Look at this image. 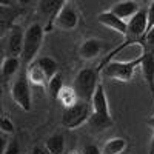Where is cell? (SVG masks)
<instances>
[{
    "mask_svg": "<svg viewBox=\"0 0 154 154\" xmlns=\"http://www.w3.org/2000/svg\"><path fill=\"white\" fill-rule=\"evenodd\" d=\"M139 66H140V56L131 60H111L100 69V72L109 80L128 83L133 80Z\"/></svg>",
    "mask_w": 154,
    "mask_h": 154,
    "instance_id": "cell-3",
    "label": "cell"
},
{
    "mask_svg": "<svg viewBox=\"0 0 154 154\" xmlns=\"http://www.w3.org/2000/svg\"><path fill=\"white\" fill-rule=\"evenodd\" d=\"M6 145H8V139H6V136L0 134V154H5Z\"/></svg>",
    "mask_w": 154,
    "mask_h": 154,
    "instance_id": "cell-26",
    "label": "cell"
},
{
    "mask_svg": "<svg viewBox=\"0 0 154 154\" xmlns=\"http://www.w3.org/2000/svg\"><path fill=\"white\" fill-rule=\"evenodd\" d=\"M139 9H140V5L137 2H117V3L111 5L109 8L112 14L117 16L123 22H128L131 17H134Z\"/></svg>",
    "mask_w": 154,
    "mask_h": 154,
    "instance_id": "cell-12",
    "label": "cell"
},
{
    "mask_svg": "<svg viewBox=\"0 0 154 154\" xmlns=\"http://www.w3.org/2000/svg\"><path fill=\"white\" fill-rule=\"evenodd\" d=\"M63 3H65V0H42L38 3V9H40L42 16L48 20V28L45 31H51V23H53L59 9L63 6Z\"/></svg>",
    "mask_w": 154,
    "mask_h": 154,
    "instance_id": "cell-14",
    "label": "cell"
},
{
    "mask_svg": "<svg viewBox=\"0 0 154 154\" xmlns=\"http://www.w3.org/2000/svg\"><path fill=\"white\" fill-rule=\"evenodd\" d=\"M97 22H99L100 25H103L105 28L116 31L117 34L125 35V32H126V22L120 20L117 16H114L109 9H106V11H102L100 14L97 16Z\"/></svg>",
    "mask_w": 154,
    "mask_h": 154,
    "instance_id": "cell-11",
    "label": "cell"
},
{
    "mask_svg": "<svg viewBox=\"0 0 154 154\" xmlns=\"http://www.w3.org/2000/svg\"><path fill=\"white\" fill-rule=\"evenodd\" d=\"M34 62L38 65V68L43 71V74H45V77H46L48 80H51L59 72V63H57V60L54 57H51V56L37 57Z\"/></svg>",
    "mask_w": 154,
    "mask_h": 154,
    "instance_id": "cell-18",
    "label": "cell"
},
{
    "mask_svg": "<svg viewBox=\"0 0 154 154\" xmlns=\"http://www.w3.org/2000/svg\"><path fill=\"white\" fill-rule=\"evenodd\" d=\"M91 108L93 114L89 117V125L97 131H105L108 128L112 126V116H111V108H109V102H108V94L103 83H97L96 91L91 97Z\"/></svg>",
    "mask_w": 154,
    "mask_h": 154,
    "instance_id": "cell-1",
    "label": "cell"
},
{
    "mask_svg": "<svg viewBox=\"0 0 154 154\" xmlns=\"http://www.w3.org/2000/svg\"><path fill=\"white\" fill-rule=\"evenodd\" d=\"M8 6H11V3H8V2H0V16H2L3 12L6 11Z\"/></svg>",
    "mask_w": 154,
    "mask_h": 154,
    "instance_id": "cell-29",
    "label": "cell"
},
{
    "mask_svg": "<svg viewBox=\"0 0 154 154\" xmlns=\"http://www.w3.org/2000/svg\"><path fill=\"white\" fill-rule=\"evenodd\" d=\"M23 38H25V31L20 26H12L8 31V35H6V56L20 57L22 49H23Z\"/></svg>",
    "mask_w": 154,
    "mask_h": 154,
    "instance_id": "cell-10",
    "label": "cell"
},
{
    "mask_svg": "<svg viewBox=\"0 0 154 154\" xmlns=\"http://www.w3.org/2000/svg\"><path fill=\"white\" fill-rule=\"evenodd\" d=\"M11 97L25 111H31L32 108V93H31V85L26 79L25 72L17 77L11 85Z\"/></svg>",
    "mask_w": 154,
    "mask_h": 154,
    "instance_id": "cell-7",
    "label": "cell"
},
{
    "mask_svg": "<svg viewBox=\"0 0 154 154\" xmlns=\"http://www.w3.org/2000/svg\"><path fill=\"white\" fill-rule=\"evenodd\" d=\"M2 97H3V86L0 83V102H2Z\"/></svg>",
    "mask_w": 154,
    "mask_h": 154,
    "instance_id": "cell-32",
    "label": "cell"
},
{
    "mask_svg": "<svg viewBox=\"0 0 154 154\" xmlns=\"http://www.w3.org/2000/svg\"><path fill=\"white\" fill-rule=\"evenodd\" d=\"M146 123H148V126L151 128V130L154 131V112H152V114L149 116V117L146 119Z\"/></svg>",
    "mask_w": 154,
    "mask_h": 154,
    "instance_id": "cell-30",
    "label": "cell"
},
{
    "mask_svg": "<svg viewBox=\"0 0 154 154\" xmlns=\"http://www.w3.org/2000/svg\"><path fill=\"white\" fill-rule=\"evenodd\" d=\"M20 57H11V56H5L0 63V79L8 82L9 79H12L20 69Z\"/></svg>",
    "mask_w": 154,
    "mask_h": 154,
    "instance_id": "cell-13",
    "label": "cell"
},
{
    "mask_svg": "<svg viewBox=\"0 0 154 154\" xmlns=\"http://www.w3.org/2000/svg\"><path fill=\"white\" fill-rule=\"evenodd\" d=\"M139 48L142 49V51H149V53H154V26H151L145 32L142 42H140V45H139Z\"/></svg>",
    "mask_w": 154,
    "mask_h": 154,
    "instance_id": "cell-22",
    "label": "cell"
},
{
    "mask_svg": "<svg viewBox=\"0 0 154 154\" xmlns=\"http://www.w3.org/2000/svg\"><path fill=\"white\" fill-rule=\"evenodd\" d=\"M65 86V83H63V75L62 72H57L53 79L48 80V85H46V89H48V93L49 96L53 97V100H57L59 97V93L62 91V88Z\"/></svg>",
    "mask_w": 154,
    "mask_h": 154,
    "instance_id": "cell-20",
    "label": "cell"
},
{
    "mask_svg": "<svg viewBox=\"0 0 154 154\" xmlns=\"http://www.w3.org/2000/svg\"><path fill=\"white\" fill-rule=\"evenodd\" d=\"M148 154H154V131H152V136H151V140H149V146H148Z\"/></svg>",
    "mask_w": 154,
    "mask_h": 154,
    "instance_id": "cell-28",
    "label": "cell"
},
{
    "mask_svg": "<svg viewBox=\"0 0 154 154\" xmlns=\"http://www.w3.org/2000/svg\"><path fill=\"white\" fill-rule=\"evenodd\" d=\"M80 23V12L79 8L72 2H65L63 6L56 14L53 23H51V31L54 28L60 31H74Z\"/></svg>",
    "mask_w": 154,
    "mask_h": 154,
    "instance_id": "cell-6",
    "label": "cell"
},
{
    "mask_svg": "<svg viewBox=\"0 0 154 154\" xmlns=\"http://www.w3.org/2000/svg\"><path fill=\"white\" fill-rule=\"evenodd\" d=\"M97 83H99V71H97V68L86 66V68H82L75 74L74 82H72V88H74L77 97H79V100L91 102V97L96 91Z\"/></svg>",
    "mask_w": 154,
    "mask_h": 154,
    "instance_id": "cell-4",
    "label": "cell"
},
{
    "mask_svg": "<svg viewBox=\"0 0 154 154\" xmlns=\"http://www.w3.org/2000/svg\"><path fill=\"white\" fill-rule=\"evenodd\" d=\"M93 114V108L89 102L79 100L74 106L63 109L62 112V125L66 130H77V128L83 126L85 123L89 122V117Z\"/></svg>",
    "mask_w": 154,
    "mask_h": 154,
    "instance_id": "cell-5",
    "label": "cell"
},
{
    "mask_svg": "<svg viewBox=\"0 0 154 154\" xmlns=\"http://www.w3.org/2000/svg\"><path fill=\"white\" fill-rule=\"evenodd\" d=\"M43 38H45V28L40 23H31L25 29L23 49L20 54V62L25 65V68L37 59L38 51L43 45Z\"/></svg>",
    "mask_w": 154,
    "mask_h": 154,
    "instance_id": "cell-2",
    "label": "cell"
},
{
    "mask_svg": "<svg viewBox=\"0 0 154 154\" xmlns=\"http://www.w3.org/2000/svg\"><path fill=\"white\" fill-rule=\"evenodd\" d=\"M5 154H20V145H19V140L16 137H11L8 140Z\"/></svg>",
    "mask_w": 154,
    "mask_h": 154,
    "instance_id": "cell-23",
    "label": "cell"
},
{
    "mask_svg": "<svg viewBox=\"0 0 154 154\" xmlns=\"http://www.w3.org/2000/svg\"><path fill=\"white\" fill-rule=\"evenodd\" d=\"M82 154H102V146L97 143H86L82 148Z\"/></svg>",
    "mask_w": 154,
    "mask_h": 154,
    "instance_id": "cell-25",
    "label": "cell"
},
{
    "mask_svg": "<svg viewBox=\"0 0 154 154\" xmlns=\"http://www.w3.org/2000/svg\"><path fill=\"white\" fill-rule=\"evenodd\" d=\"M57 100L60 102V105L63 106V109H66V108L74 106L77 102H79V97H77V94H75V91H74L72 86L65 85V86L62 88V91L59 93Z\"/></svg>",
    "mask_w": 154,
    "mask_h": 154,
    "instance_id": "cell-19",
    "label": "cell"
},
{
    "mask_svg": "<svg viewBox=\"0 0 154 154\" xmlns=\"http://www.w3.org/2000/svg\"><path fill=\"white\" fill-rule=\"evenodd\" d=\"M25 75H26L29 85L40 86V88H46V85H48V79L45 77L43 71L38 68V65L35 62L29 63V65L25 68Z\"/></svg>",
    "mask_w": 154,
    "mask_h": 154,
    "instance_id": "cell-15",
    "label": "cell"
},
{
    "mask_svg": "<svg viewBox=\"0 0 154 154\" xmlns=\"http://www.w3.org/2000/svg\"><path fill=\"white\" fill-rule=\"evenodd\" d=\"M130 142L125 137H111L108 140H105V143L102 145V154H123Z\"/></svg>",
    "mask_w": 154,
    "mask_h": 154,
    "instance_id": "cell-16",
    "label": "cell"
},
{
    "mask_svg": "<svg viewBox=\"0 0 154 154\" xmlns=\"http://www.w3.org/2000/svg\"><path fill=\"white\" fill-rule=\"evenodd\" d=\"M31 154H49V152L45 149V146H43V145H35V146L32 148Z\"/></svg>",
    "mask_w": 154,
    "mask_h": 154,
    "instance_id": "cell-27",
    "label": "cell"
},
{
    "mask_svg": "<svg viewBox=\"0 0 154 154\" xmlns=\"http://www.w3.org/2000/svg\"><path fill=\"white\" fill-rule=\"evenodd\" d=\"M16 125L9 116H0V134L3 136H14Z\"/></svg>",
    "mask_w": 154,
    "mask_h": 154,
    "instance_id": "cell-21",
    "label": "cell"
},
{
    "mask_svg": "<svg viewBox=\"0 0 154 154\" xmlns=\"http://www.w3.org/2000/svg\"><path fill=\"white\" fill-rule=\"evenodd\" d=\"M139 69L149 89V94H151L152 103H154V53H149V51H142L140 53Z\"/></svg>",
    "mask_w": 154,
    "mask_h": 154,
    "instance_id": "cell-8",
    "label": "cell"
},
{
    "mask_svg": "<svg viewBox=\"0 0 154 154\" xmlns=\"http://www.w3.org/2000/svg\"><path fill=\"white\" fill-rule=\"evenodd\" d=\"M43 146L49 154H63L66 148V139L63 136V133H54L45 140Z\"/></svg>",
    "mask_w": 154,
    "mask_h": 154,
    "instance_id": "cell-17",
    "label": "cell"
},
{
    "mask_svg": "<svg viewBox=\"0 0 154 154\" xmlns=\"http://www.w3.org/2000/svg\"><path fill=\"white\" fill-rule=\"evenodd\" d=\"M5 22L2 20V19H0V38H2L3 37V34H5V31H6V26H5Z\"/></svg>",
    "mask_w": 154,
    "mask_h": 154,
    "instance_id": "cell-31",
    "label": "cell"
},
{
    "mask_svg": "<svg viewBox=\"0 0 154 154\" xmlns=\"http://www.w3.org/2000/svg\"><path fill=\"white\" fill-rule=\"evenodd\" d=\"M145 11H146V31H148L151 26H154V2H151L145 8Z\"/></svg>",
    "mask_w": 154,
    "mask_h": 154,
    "instance_id": "cell-24",
    "label": "cell"
},
{
    "mask_svg": "<svg viewBox=\"0 0 154 154\" xmlns=\"http://www.w3.org/2000/svg\"><path fill=\"white\" fill-rule=\"evenodd\" d=\"M105 48V43L99 40V38H94V37H89V38H85V40L79 45V48H77V54H79V57L85 62H91V60H96L102 49Z\"/></svg>",
    "mask_w": 154,
    "mask_h": 154,
    "instance_id": "cell-9",
    "label": "cell"
}]
</instances>
